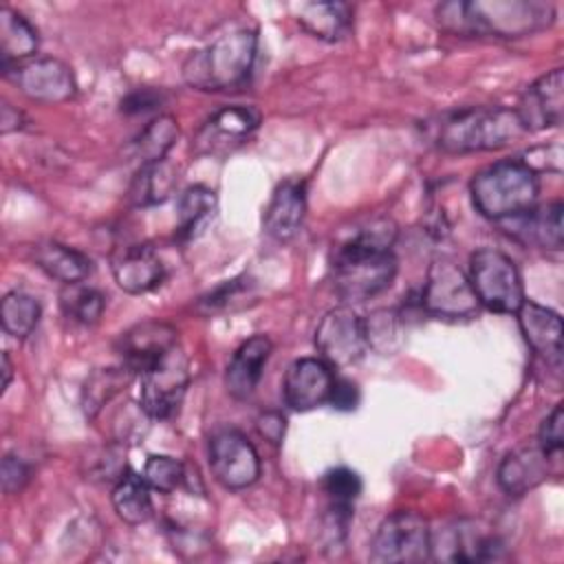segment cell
<instances>
[{
    "instance_id": "6da1fadb",
    "label": "cell",
    "mask_w": 564,
    "mask_h": 564,
    "mask_svg": "<svg viewBox=\"0 0 564 564\" xmlns=\"http://www.w3.org/2000/svg\"><path fill=\"white\" fill-rule=\"evenodd\" d=\"M436 20L454 35L524 37L551 26L555 9L538 0H452L436 7Z\"/></svg>"
},
{
    "instance_id": "7a4b0ae2",
    "label": "cell",
    "mask_w": 564,
    "mask_h": 564,
    "mask_svg": "<svg viewBox=\"0 0 564 564\" xmlns=\"http://www.w3.org/2000/svg\"><path fill=\"white\" fill-rule=\"evenodd\" d=\"M527 134L516 108L469 106L434 123V143L452 154L500 150Z\"/></svg>"
},
{
    "instance_id": "3957f363",
    "label": "cell",
    "mask_w": 564,
    "mask_h": 564,
    "mask_svg": "<svg viewBox=\"0 0 564 564\" xmlns=\"http://www.w3.org/2000/svg\"><path fill=\"white\" fill-rule=\"evenodd\" d=\"M258 53V35L251 29H234L209 46L189 53L183 79L198 90H229L247 82Z\"/></svg>"
},
{
    "instance_id": "277c9868",
    "label": "cell",
    "mask_w": 564,
    "mask_h": 564,
    "mask_svg": "<svg viewBox=\"0 0 564 564\" xmlns=\"http://www.w3.org/2000/svg\"><path fill=\"white\" fill-rule=\"evenodd\" d=\"M471 203L478 214L502 223L535 207L540 183L538 174L522 161H496L474 174L469 183Z\"/></svg>"
},
{
    "instance_id": "5b68a950",
    "label": "cell",
    "mask_w": 564,
    "mask_h": 564,
    "mask_svg": "<svg viewBox=\"0 0 564 564\" xmlns=\"http://www.w3.org/2000/svg\"><path fill=\"white\" fill-rule=\"evenodd\" d=\"M467 278L478 304L494 313H516L527 300L516 262L498 249H476L469 258Z\"/></svg>"
},
{
    "instance_id": "8992f818",
    "label": "cell",
    "mask_w": 564,
    "mask_h": 564,
    "mask_svg": "<svg viewBox=\"0 0 564 564\" xmlns=\"http://www.w3.org/2000/svg\"><path fill=\"white\" fill-rule=\"evenodd\" d=\"M392 251L333 253V286L346 304L366 302L386 291L397 278Z\"/></svg>"
},
{
    "instance_id": "52a82bcc",
    "label": "cell",
    "mask_w": 564,
    "mask_h": 564,
    "mask_svg": "<svg viewBox=\"0 0 564 564\" xmlns=\"http://www.w3.org/2000/svg\"><path fill=\"white\" fill-rule=\"evenodd\" d=\"M432 529L416 511H394L381 520L370 542V560L379 564H414L430 560Z\"/></svg>"
},
{
    "instance_id": "ba28073f",
    "label": "cell",
    "mask_w": 564,
    "mask_h": 564,
    "mask_svg": "<svg viewBox=\"0 0 564 564\" xmlns=\"http://www.w3.org/2000/svg\"><path fill=\"white\" fill-rule=\"evenodd\" d=\"M189 386V361L187 355L178 348H170L156 364L141 372V410L148 419L163 421L170 419Z\"/></svg>"
},
{
    "instance_id": "9c48e42d",
    "label": "cell",
    "mask_w": 564,
    "mask_h": 564,
    "mask_svg": "<svg viewBox=\"0 0 564 564\" xmlns=\"http://www.w3.org/2000/svg\"><path fill=\"white\" fill-rule=\"evenodd\" d=\"M421 306L443 319H463L478 313V300L465 271L449 258H436L425 275Z\"/></svg>"
},
{
    "instance_id": "30bf717a",
    "label": "cell",
    "mask_w": 564,
    "mask_h": 564,
    "mask_svg": "<svg viewBox=\"0 0 564 564\" xmlns=\"http://www.w3.org/2000/svg\"><path fill=\"white\" fill-rule=\"evenodd\" d=\"M315 346L330 368H348L368 350L366 324L350 306H335L319 319L315 328Z\"/></svg>"
},
{
    "instance_id": "8fae6325",
    "label": "cell",
    "mask_w": 564,
    "mask_h": 564,
    "mask_svg": "<svg viewBox=\"0 0 564 564\" xmlns=\"http://www.w3.org/2000/svg\"><path fill=\"white\" fill-rule=\"evenodd\" d=\"M209 467L214 478L231 491L247 489L260 478V456L253 443L231 427L212 434Z\"/></svg>"
},
{
    "instance_id": "7c38bea8",
    "label": "cell",
    "mask_w": 564,
    "mask_h": 564,
    "mask_svg": "<svg viewBox=\"0 0 564 564\" xmlns=\"http://www.w3.org/2000/svg\"><path fill=\"white\" fill-rule=\"evenodd\" d=\"M4 77L11 79L24 97L40 104L68 101L77 90L70 66L55 57L29 59L4 70Z\"/></svg>"
},
{
    "instance_id": "4fadbf2b",
    "label": "cell",
    "mask_w": 564,
    "mask_h": 564,
    "mask_svg": "<svg viewBox=\"0 0 564 564\" xmlns=\"http://www.w3.org/2000/svg\"><path fill=\"white\" fill-rule=\"evenodd\" d=\"M502 551L505 544L498 535L463 520L441 529L438 535L432 533L430 557L443 562H491L500 560Z\"/></svg>"
},
{
    "instance_id": "5bb4252c",
    "label": "cell",
    "mask_w": 564,
    "mask_h": 564,
    "mask_svg": "<svg viewBox=\"0 0 564 564\" xmlns=\"http://www.w3.org/2000/svg\"><path fill=\"white\" fill-rule=\"evenodd\" d=\"M333 383V368L322 357H300L286 368L282 381L284 401L297 412H308L328 401Z\"/></svg>"
},
{
    "instance_id": "9a60e30c",
    "label": "cell",
    "mask_w": 564,
    "mask_h": 564,
    "mask_svg": "<svg viewBox=\"0 0 564 564\" xmlns=\"http://www.w3.org/2000/svg\"><path fill=\"white\" fill-rule=\"evenodd\" d=\"M527 132L560 126L564 117V73L553 68L538 77L520 97L516 108Z\"/></svg>"
},
{
    "instance_id": "2e32d148",
    "label": "cell",
    "mask_w": 564,
    "mask_h": 564,
    "mask_svg": "<svg viewBox=\"0 0 564 564\" xmlns=\"http://www.w3.org/2000/svg\"><path fill=\"white\" fill-rule=\"evenodd\" d=\"M174 346H176V328L167 322H156V319L134 324L132 328L121 333L117 344L123 364L137 375L145 372Z\"/></svg>"
},
{
    "instance_id": "e0dca14e",
    "label": "cell",
    "mask_w": 564,
    "mask_h": 564,
    "mask_svg": "<svg viewBox=\"0 0 564 564\" xmlns=\"http://www.w3.org/2000/svg\"><path fill=\"white\" fill-rule=\"evenodd\" d=\"M518 326L529 348L549 366H562V317L533 300H524L516 311Z\"/></svg>"
},
{
    "instance_id": "ac0fdd59",
    "label": "cell",
    "mask_w": 564,
    "mask_h": 564,
    "mask_svg": "<svg viewBox=\"0 0 564 564\" xmlns=\"http://www.w3.org/2000/svg\"><path fill=\"white\" fill-rule=\"evenodd\" d=\"M271 350L273 344L267 335H253L236 348L225 372V388L234 399L245 401L256 392Z\"/></svg>"
},
{
    "instance_id": "d6986e66",
    "label": "cell",
    "mask_w": 564,
    "mask_h": 564,
    "mask_svg": "<svg viewBox=\"0 0 564 564\" xmlns=\"http://www.w3.org/2000/svg\"><path fill=\"white\" fill-rule=\"evenodd\" d=\"M112 275L121 291L141 295L161 284L165 269L150 245H130L112 260Z\"/></svg>"
},
{
    "instance_id": "ffe728a7",
    "label": "cell",
    "mask_w": 564,
    "mask_h": 564,
    "mask_svg": "<svg viewBox=\"0 0 564 564\" xmlns=\"http://www.w3.org/2000/svg\"><path fill=\"white\" fill-rule=\"evenodd\" d=\"M306 214V194L304 183L284 181L275 187L269 207L264 212V231L275 240L293 238Z\"/></svg>"
},
{
    "instance_id": "44dd1931",
    "label": "cell",
    "mask_w": 564,
    "mask_h": 564,
    "mask_svg": "<svg viewBox=\"0 0 564 564\" xmlns=\"http://www.w3.org/2000/svg\"><path fill=\"white\" fill-rule=\"evenodd\" d=\"M549 463L551 456L544 454L540 445L509 452L498 467V485L511 496H522L546 480Z\"/></svg>"
},
{
    "instance_id": "7402d4cb",
    "label": "cell",
    "mask_w": 564,
    "mask_h": 564,
    "mask_svg": "<svg viewBox=\"0 0 564 564\" xmlns=\"http://www.w3.org/2000/svg\"><path fill=\"white\" fill-rule=\"evenodd\" d=\"M509 227V234L520 238L522 242L538 245L542 249L560 251L564 236H562V203L553 200L542 207H533L522 216L502 220Z\"/></svg>"
},
{
    "instance_id": "603a6c76",
    "label": "cell",
    "mask_w": 564,
    "mask_h": 564,
    "mask_svg": "<svg viewBox=\"0 0 564 564\" xmlns=\"http://www.w3.org/2000/svg\"><path fill=\"white\" fill-rule=\"evenodd\" d=\"M40 37L35 26L15 9H0V59L2 73L29 62V57L37 51Z\"/></svg>"
},
{
    "instance_id": "cb8c5ba5",
    "label": "cell",
    "mask_w": 564,
    "mask_h": 564,
    "mask_svg": "<svg viewBox=\"0 0 564 564\" xmlns=\"http://www.w3.org/2000/svg\"><path fill=\"white\" fill-rule=\"evenodd\" d=\"M33 260L46 275L64 284L84 282L93 269V262L86 253L55 240L37 242L33 247Z\"/></svg>"
},
{
    "instance_id": "d4e9b609",
    "label": "cell",
    "mask_w": 564,
    "mask_h": 564,
    "mask_svg": "<svg viewBox=\"0 0 564 564\" xmlns=\"http://www.w3.org/2000/svg\"><path fill=\"white\" fill-rule=\"evenodd\" d=\"M297 22L313 37L337 42L352 26V9L346 2H306L297 9Z\"/></svg>"
},
{
    "instance_id": "484cf974",
    "label": "cell",
    "mask_w": 564,
    "mask_h": 564,
    "mask_svg": "<svg viewBox=\"0 0 564 564\" xmlns=\"http://www.w3.org/2000/svg\"><path fill=\"white\" fill-rule=\"evenodd\" d=\"M134 370H130L126 364L112 366V368H97L88 375L84 390H82V408L88 419L97 416L106 403H110L112 397L123 392L130 381L134 379Z\"/></svg>"
},
{
    "instance_id": "4316f807",
    "label": "cell",
    "mask_w": 564,
    "mask_h": 564,
    "mask_svg": "<svg viewBox=\"0 0 564 564\" xmlns=\"http://www.w3.org/2000/svg\"><path fill=\"white\" fill-rule=\"evenodd\" d=\"M117 516L126 524H143L152 516V496L150 485L141 474L126 471L110 494Z\"/></svg>"
},
{
    "instance_id": "83f0119b",
    "label": "cell",
    "mask_w": 564,
    "mask_h": 564,
    "mask_svg": "<svg viewBox=\"0 0 564 564\" xmlns=\"http://www.w3.org/2000/svg\"><path fill=\"white\" fill-rule=\"evenodd\" d=\"M216 212V194L205 185L187 187L176 205V234L181 240L196 238Z\"/></svg>"
},
{
    "instance_id": "f1b7e54d",
    "label": "cell",
    "mask_w": 564,
    "mask_h": 564,
    "mask_svg": "<svg viewBox=\"0 0 564 564\" xmlns=\"http://www.w3.org/2000/svg\"><path fill=\"white\" fill-rule=\"evenodd\" d=\"M176 187V172L172 167V163H167L165 159L154 161V163H143L141 170L137 172L132 185H130V200L139 207L145 205H156L163 203L172 196Z\"/></svg>"
},
{
    "instance_id": "f546056e",
    "label": "cell",
    "mask_w": 564,
    "mask_h": 564,
    "mask_svg": "<svg viewBox=\"0 0 564 564\" xmlns=\"http://www.w3.org/2000/svg\"><path fill=\"white\" fill-rule=\"evenodd\" d=\"M40 315H42L40 302L29 293L11 291L2 297L0 322H2L4 333L15 337V339L29 337L35 330V326L40 322Z\"/></svg>"
},
{
    "instance_id": "4dcf8cb0",
    "label": "cell",
    "mask_w": 564,
    "mask_h": 564,
    "mask_svg": "<svg viewBox=\"0 0 564 564\" xmlns=\"http://www.w3.org/2000/svg\"><path fill=\"white\" fill-rule=\"evenodd\" d=\"M397 238V225L392 218H372L366 225H359L348 236H344L333 253H355V251H390Z\"/></svg>"
},
{
    "instance_id": "1f68e13d",
    "label": "cell",
    "mask_w": 564,
    "mask_h": 564,
    "mask_svg": "<svg viewBox=\"0 0 564 564\" xmlns=\"http://www.w3.org/2000/svg\"><path fill=\"white\" fill-rule=\"evenodd\" d=\"M260 123V112L253 106H225L212 115L205 126L209 141L220 137L225 141H240L249 137Z\"/></svg>"
},
{
    "instance_id": "d6a6232c",
    "label": "cell",
    "mask_w": 564,
    "mask_h": 564,
    "mask_svg": "<svg viewBox=\"0 0 564 564\" xmlns=\"http://www.w3.org/2000/svg\"><path fill=\"white\" fill-rule=\"evenodd\" d=\"M176 139H178L176 119L172 115H159L137 137V141H134L137 156L141 159V163L161 161V159H165L167 150L176 143Z\"/></svg>"
},
{
    "instance_id": "836d02e7",
    "label": "cell",
    "mask_w": 564,
    "mask_h": 564,
    "mask_svg": "<svg viewBox=\"0 0 564 564\" xmlns=\"http://www.w3.org/2000/svg\"><path fill=\"white\" fill-rule=\"evenodd\" d=\"M59 304H62V311L66 317L88 326V324L99 322V317L104 313L106 297L101 295V291L86 286L82 282H75V284L64 286V291L59 293Z\"/></svg>"
},
{
    "instance_id": "e575fe53",
    "label": "cell",
    "mask_w": 564,
    "mask_h": 564,
    "mask_svg": "<svg viewBox=\"0 0 564 564\" xmlns=\"http://www.w3.org/2000/svg\"><path fill=\"white\" fill-rule=\"evenodd\" d=\"M403 315L392 311V308H379L375 311L366 324V337H368V348H375L383 355L392 352L401 344V328H403Z\"/></svg>"
},
{
    "instance_id": "d590c367",
    "label": "cell",
    "mask_w": 564,
    "mask_h": 564,
    "mask_svg": "<svg viewBox=\"0 0 564 564\" xmlns=\"http://www.w3.org/2000/svg\"><path fill=\"white\" fill-rule=\"evenodd\" d=\"M145 482L150 485V489L159 491V494H172L176 491L183 480H185V467L181 460L165 456V454H150L145 465H143V474Z\"/></svg>"
},
{
    "instance_id": "8d00e7d4",
    "label": "cell",
    "mask_w": 564,
    "mask_h": 564,
    "mask_svg": "<svg viewBox=\"0 0 564 564\" xmlns=\"http://www.w3.org/2000/svg\"><path fill=\"white\" fill-rule=\"evenodd\" d=\"M361 489L364 485L359 474L348 467H335L324 474V491L328 494L330 502L352 505L359 498Z\"/></svg>"
},
{
    "instance_id": "74e56055",
    "label": "cell",
    "mask_w": 564,
    "mask_h": 564,
    "mask_svg": "<svg viewBox=\"0 0 564 564\" xmlns=\"http://www.w3.org/2000/svg\"><path fill=\"white\" fill-rule=\"evenodd\" d=\"M538 445L551 458L560 456V452L564 447V408H562V403H557L551 410V414L540 423Z\"/></svg>"
},
{
    "instance_id": "f35d334b",
    "label": "cell",
    "mask_w": 564,
    "mask_h": 564,
    "mask_svg": "<svg viewBox=\"0 0 564 564\" xmlns=\"http://www.w3.org/2000/svg\"><path fill=\"white\" fill-rule=\"evenodd\" d=\"M245 295H249V284L242 282V278H234L220 284L218 289H214L209 295H205L200 300V308H205L207 313L227 311L231 308L234 302H238V297H245Z\"/></svg>"
},
{
    "instance_id": "ab89813d",
    "label": "cell",
    "mask_w": 564,
    "mask_h": 564,
    "mask_svg": "<svg viewBox=\"0 0 564 564\" xmlns=\"http://www.w3.org/2000/svg\"><path fill=\"white\" fill-rule=\"evenodd\" d=\"M29 478H31V469L22 458H18L13 454H7L2 458L0 480H2L4 494H20L24 489V485L29 482Z\"/></svg>"
},
{
    "instance_id": "60d3db41",
    "label": "cell",
    "mask_w": 564,
    "mask_h": 564,
    "mask_svg": "<svg viewBox=\"0 0 564 564\" xmlns=\"http://www.w3.org/2000/svg\"><path fill=\"white\" fill-rule=\"evenodd\" d=\"M256 427L269 443L280 445L284 438V432H286V416L278 410H264L256 419Z\"/></svg>"
},
{
    "instance_id": "b9f144b4",
    "label": "cell",
    "mask_w": 564,
    "mask_h": 564,
    "mask_svg": "<svg viewBox=\"0 0 564 564\" xmlns=\"http://www.w3.org/2000/svg\"><path fill=\"white\" fill-rule=\"evenodd\" d=\"M328 403H330L335 410H341V412L355 410L357 403H359V390H357V386H355L350 379H335V383H333V388H330Z\"/></svg>"
},
{
    "instance_id": "7bdbcfd3",
    "label": "cell",
    "mask_w": 564,
    "mask_h": 564,
    "mask_svg": "<svg viewBox=\"0 0 564 564\" xmlns=\"http://www.w3.org/2000/svg\"><path fill=\"white\" fill-rule=\"evenodd\" d=\"M161 101V95L156 90H150V88H139V90H132L130 95H126L121 99V112L126 115H139V112H148L152 108H156Z\"/></svg>"
},
{
    "instance_id": "ee69618b",
    "label": "cell",
    "mask_w": 564,
    "mask_h": 564,
    "mask_svg": "<svg viewBox=\"0 0 564 564\" xmlns=\"http://www.w3.org/2000/svg\"><path fill=\"white\" fill-rule=\"evenodd\" d=\"M24 123H26L24 112L4 101L2 108H0V132L9 134V132H15V130H22Z\"/></svg>"
},
{
    "instance_id": "f6af8a7d",
    "label": "cell",
    "mask_w": 564,
    "mask_h": 564,
    "mask_svg": "<svg viewBox=\"0 0 564 564\" xmlns=\"http://www.w3.org/2000/svg\"><path fill=\"white\" fill-rule=\"evenodd\" d=\"M2 383H0V390L4 392L7 390V386L11 383V377H13V366H11V359H9V355L7 352H2Z\"/></svg>"
}]
</instances>
